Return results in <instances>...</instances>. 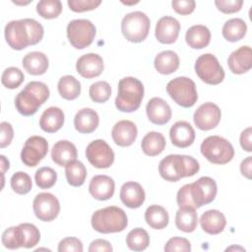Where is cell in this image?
Wrapping results in <instances>:
<instances>
[{
    "label": "cell",
    "instance_id": "cell-34",
    "mask_svg": "<svg viewBox=\"0 0 252 252\" xmlns=\"http://www.w3.org/2000/svg\"><path fill=\"white\" fill-rule=\"evenodd\" d=\"M247 31V25L240 18H232L226 21L222 27V36L230 42H235L242 39Z\"/></svg>",
    "mask_w": 252,
    "mask_h": 252
},
{
    "label": "cell",
    "instance_id": "cell-51",
    "mask_svg": "<svg viewBox=\"0 0 252 252\" xmlns=\"http://www.w3.org/2000/svg\"><path fill=\"white\" fill-rule=\"evenodd\" d=\"M251 136H252V128L251 127H248L246 128L245 130H243L240 134V138H239V141H240V146L241 148L250 153L252 151V142H251Z\"/></svg>",
    "mask_w": 252,
    "mask_h": 252
},
{
    "label": "cell",
    "instance_id": "cell-9",
    "mask_svg": "<svg viewBox=\"0 0 252 252\" xmlns=\"http://www.w3.org/2000/svg\"><path fill=\"white\" fill-rule=\"evenodd\" d=\"M166 93L174 102L185 108L192 107L198 99L196 85L187 77H177L169 81Z\"/></svg>",
    "mask_w": 252,
    "mask_h": 252
},
{
    "label": "cell",
    "instance_id": "cell-7",
    "mask_svg": "<svg viewBox=\"0 0 252 252\" xmlns=\"http://www.w3.org/2000/svg\"><path fill=\"white\" fill-rule=\"evenodd\" d=\"M202 155L212 163L225 164L234 157V149L228 140L220 136H209L201 144Z\"/></svg>",
    "mask_w": 252,
    "mask_h": 252
},
{
    "label": "cell",
    "instance_id": "cell-29",
    "mask_svg": "<svg viewBox=\"0 0 252 252\" xmlns=\"http://www.w3.org/2000/svg\"><path fill=\"white\" fill-rule=\"evenodd\" d=\"M22 64L25 70L34 76L42 75L47 71L48 68V58L47 56L39 51H32L25 55Z\"/></svg>",
    "mask_w": 252,
    "mask_h": 252
},
{
    "label": "cell",
    "instance_id": "cell-44",
    "mask_svg": "<svg viewBox=\"0 0 252 252\" xmlns=\"http://www.w3.org/2000/svg\"><path fill=\"white\" fill-rule=\"evenodd\" d=\"M164 251L166 252H172V251H178V252H189L191 251V244L188 239L184 237H172L170 238L165 246Z\"/></svg>",
    "mask_w": 252,
    "mask_h": 252
},
{
    "label": "cell",
    "instance_id": "cell-11",
    "mask_svg": "<svg viewBox=\"0 0 252 252\" xmlns=\"http://www.w3.org/2000/svg\"><path fill=\"white\" fill-rule=\"evenodd\" d=\"M94 36L95 27L89 20H73L67 26V37L70 43L77 49H83L91 45Z\"/></svg>",
    "mask_w": 252,
    "mask_h": 252
},
{
    "label": "cell",
    "instance_id": "cell-14",
    "mask_svg": "<svg viewBox=\"0 0 252 252\" xmlns=\"http://www.w3.org/2000/svg\"><path fill=\"white\" fill-rule=\"evenodd\" d=\"M32 209L39 220L51 221L59 215L60 203L53 194L43 192L37 194L33 199Z\"/></svg>",
    "mask_w": 252,
    "mask_h": 252
},
{
    "label": "cell",
    "instance_id": "cell-30",
    "mask_svg": "<svg viewBox=\"0 0 252 252\" xmlns=\"http://www.w3.org/2000/svg\"><path fill=\"white\" fill-rule=\"evenodd\" d=\"M185 40L191 48L202 49L209 45L211 40V32L203 25L192 26L186 32Z\"/></svg>",
    "mask_w": 252,
    "mask_h": 252
},
{
    "label": "cell",
    "instance_id": "cell-24",
    "mask_svg": "<svg viewBox=\"0 0 252 252\" xmlns=\"http://www.w3.org/2000/svg\"><path fill=\"white\" fill-rule=\"evenodd\" d=\"M99 123V117L95 110L92 108L80 109L74 118L75 129L82 134H90L94 132Z\"/></svg>",
    "mask_w": 252,
    "mask_h": 252
},
{
    "label": "cell",
    "instance_id": "cell-40",
    "mask_svg": "<svg viewBox=\"0 0 252 252\" xmlns=\"http://www.w3.org/2000/svg\"><path fill=\"white\" fill-rule=\"evenodd\" d=\"M10 183L13 191L20 195L28 194L32 187L31 176L24 171L15 172L11 177Z\"/></svg>",
    "mask_w": 252,
    "mask_h": 252
},
{
    "label": "cell",
    "instance_id": "cell-2",
    "mask_svg": "<svg viewBox=\"0 0 252 252\" xmlns=\"http://www.w3.org/2000/svg\"><path fill=\"white\" fill-rule=\"evenodd\" d=\"M218 192L216 181L209 176H202L197 181L182 186L176 195L178 207L201 208L210 204Z\"/></svg>",
    "mask_w": 252,
    "mask_h": 252
},
{
    "label": "cell",
    "instance_id": "cell-27",
    "mask_svg": "<svg viewBox=\"0 0 252 252\" xmlns=\"http://www.w3.org/2000/svg\"><path fill=\"white\" fill-rule=\"evenodd\" d=\"M64 118V113L61 108L50 106L42 112L39 118V126L44 132L55 133L63 126Z\"/></svg>",
    "mask_w": 252,
    "mask_h": 252
},
{
    "label": "cell",
    "instance_id": "cell-15",
    "mask_svg": "<svg viewBox=\"0 0 252 252\" xmlns=\"http://www.w3.org/2000/svg\"><path fill=\"white\" fill-rule=\"evenodd\" d=\"M221 112L220 107L213 102L201 104L193 115V120L197 128L203 131L214 129L220 121Z\"/></svg>",
    "mask_w": 252,
    "mask_h": 252
},
{
    "label": "cell",
    "instance_id": "cell-23",
    "mask_svg": "<svg viewBox=\"0 0 252 252\" xmlns=\"http://www.w3.org/2000/svg\"><path fill=\"white\" fill-rule=\"evenodd\" d=\"M114 190L115 183L113 179L110 176L104 174L94 176L89 185V191L91 195L99 201L110 199L114 194Z\"/></svg>",
    "mask_w": 252,
    "mask_h": 252
},
{
    "label": "cell",
    "instance_id": "cell-35",
    "mask_svg": "<svg viewBox=\"0 0 252 252\" xmlns=\"http://www.w3.org/2000/svg\"><path fill=\"white\" fill-rule=\"evenodd\" d=\"M146 222L155 229H162L167 226L169 216L167 211L158 205H152L145 212Z\"/></svg>",
    "mask_w": 252,
    "mask_h": 252
},
{
    "label": "cell",
    "instance_id": "cell-20",
    "mask_svg": "<svg viewBox=\"0 0 252 252\" xmlns=\"http://www.w3.org/2000/svg\"><path fill=\"white\" fill-rule=\"evenodd\" d=\"M138 135L136 125L130 120H120L113 126L111 136L113 142L120 147L131 146Z\"/></svg>",
    "mask_w": 252,
    "mask_h": 252
},
{
    "label": "cell",
    "instance_id": "cell-31",
    "mask_svg": "<svg viewBox=\"0 0 252 252\" xmlns=\"http://www.w3.org/2000/svg\"><path fill=\"white\" fill-rule=\"evenodd\" d=\"M156 70L162 75L174 73L179 67V57L172 50H164L159 52L154 61Z\"/></svg>",
    "mask_w": 252,
    "mask_h": 252
},
{
    "label": "cell",
    "instance_id": "cell-52",
    "mask_svg": "<svg viewBox=\"0 0 252 252\" xmlns=\"http://www.w3.org/2000/svg\"><path fill=\"white\" fill-rule=\"evenodd\" d=\"M90 252H95V251H104V252H111L112 251V246L110 242L104 239H95L94 240L90 247H89Z\"/></svg>",
    "mask_w": 252,
    "mask_h": 252
},
{
    "label": "cell",
    "instance_id": "cell-17",
    "mask_svg": "<svg viewBox=\"0 0 252 252\" xmlns=\"http://www.w3.org/2000/svg\"><path fill=\"white\" fill-rule=\"evenodd\" d=\"M76 69L83 78L92 79L102 73L103 60L96 53H87L77 60Z\"/></svg>",
    "mask_w": 252,
    "mask_h": 252
},
{
    "label": "cell",
    "instance_id": "cell-48",
    "mask_svg": "<svg viewBox=\"0 0 252 252\" xmlns=\"http://www.w3.org/2000/svg\"><path fill=\"white\" fill-rule=\"evenodd\" d=\"M171 6L177 14L189 15L195 10L196 3L194 0H177L172 1Z\"/></svg>",
    "mask_w": 252,
    "mask_h": 252
},
{
    "label": "cell",
    "instance_id": "cell-53",
    "mask_svg": "<svg viewBox=\"0 0 252 252\" xmlns=\"http://www.w3.org/2000/svg\"><path fill=\"white\" fill-rule=\"evenodd\" d=\"M251 170H252V157H247L241 161L240 171L243 176L248 179H251Z\"/></svg>",
    "mask_w": 252,
    "mask_h": 252
},
{
    "label": "cell",
    "instance_id": "cell-18",
    "mask_svg": "<svg viewBox=\"0 0 252 252\" xmlns=\"http://www.w3.org/2000/svg\"><path fill=\"white\" fill-rule=\"evenodd\" d=\"M149 120L157 125H164L171 119V108L168 103L160 97H153L146 106Z\"/></svg>",
    "mask_w": 252,
    "mask_h": 252
},
{
    "label": "cell",
    "instance_id": "cell-55",
    "mask_svg": "<svg viewBox=\"0 0 252 252\" xmlns=\"http://www.w3.org/2000/svg\"><path fill=\"white\" fill-rule=\"evenodd\" d=\"M15 4H18V5H26V4H29L30 3V1L29 2H17V1H13Z\"/></svg>",
    "mask_w": 252,
    "mask_h": 252
},
{
    "label": "cell",
    "instance_id": "cell-39",
    "mask_svg": "<svg viewBox=\"0 0 252 252\" xmlns=\"http://www.w3.org/2000/svg\"><path fill=\"white\" fill-rule=\"evenodd\" d=\"M36 12L44 19H54L61 14L62 4L59 0H41L36 5Z\"/></svg>",
    "mask_w": 252,
    "mask_h": 252
},
{
    "label": "cell",
    "instance_id": "cell-12",
    "mask_svg": "<svg viewBox=\"0 0 252 252\" xmlns=\"http://www.w3.org/2000/svg\"><path fill=\"white\" fill-rule=\"evenodd\" d=\"M89 162L96 168H108L114 161V153L110 146L101 139L91 142L86 149Z\"/></svg>",
    "mask_w": 252,
    "mask_h": 252
},
{
    "label": "cell",
    "instance_id": "cell-26",
    "mask_svg": "<svg viewBox=\"0 0 252 252\" xmlns=\"http://www.w3.org/2000/svg\"><path fill=\"white\" fill-rule=\"evenodd\" d=\"M200 223L205 232L209 234H219L224 229L226 220L224 215L219 210H209L202 214Z\"/></svg>",
    "mask_w": 252,
    "mask_h": 252
},
{
    "label": "cell",
    "instance_id": "cell-50",
    "mask_svg": "<svg viewBox=\"0 0 252 252\" xmlns=\"http://www.w3.org/2000/svg\"><path fill=\"white\" fill-rule=\"evenodd\" d=\"M1 128V139H0V148L3 149L7 146H9L13 140L14 137V130L10 123L8 122H1L0 124Z\"/></svg>",
    "mask_w": 252,
    "mask_h": 252
},
{
    "label": "cell",
    "instance_id": "cell-38",
    "mask_svg": "<svg viewBox=\"0 0 252 252\" xmlns=\"http://www.w3.org/2000/svg\"><path fill=\"white\" fill-rule=\"evenodd\" d=\"M126 244L133 251H143L150 244L149 233L141 227L130 230L126 236Z\"/></svg>",
    "mask_w": 252,
    "mask_h": 252
},
{
    "label": "cell",
    "instance_id": "cell-32",
    "mask_svg": "<svg viewBox=\"0 0 252 252\" xmlns=\"http://www.w3.org/2000/svg\"><path fill=\"white\" fill-rule=\"evenodd\" d=\"M176 227L184 232H192L198 224L196 209L191 207H179L175 216Z\"/></svg>",
    "mask_w": 252,
    "mask_h": 252
},
{
    "label": "cell",
    "instance_id": "cell-54",
    "mask_svg": "<svg viewBox=\"0 0 252 252\" xmlns=\"http://www.w3.org/2000/svg\"><path fill=\"white\" fill-rule=\"evenodd\" d=\"M0 158H1V172H2V175H4L5 171L9 168V160L5 158V156H0Z\"/></svg>",
    "mask_w": 252,
    "mask_h": 252
},
{
    "label": "cell",
    "instance_id": "cell-19",
    "mask_svg": "<svg viewBox=\"0 0 252 252\" xmlns=\"http://www.w3.org/2000/svg\"><path fill=\"white\" fill-rule=\"evenodd\" d=\"M229 70L233 74H244L252 67V50L248 45L240 46L230 53L227 59Z\"/></svg>",
    "mask_w": 252,
    "mask_h": 252
},
{
    "label": "cell",
    "instance_id": "cell-43",
    "mask_svg": "<svg viewBox=\"0 0 252 252\" xmlns=\"http://www.w3.org/2000/svg\"><path fill=\"white\" fill-rule=\"evenodd\" d=\"M24 73L17 67H9L4 70L1 77L2 85L7 89H17L24 82Z\"/></svg>",
    "mask_w": 252,
    "mask_h": 252
},
{
    "label": "cell",
    "instance_id": "cell-28",
    "mask_svg": "<svg viewBox=\"0 0 252 252\" xmlns=\"http://www.w3.org/2000/svg\"><path fill=\"white\" fill-rule=\"evenodd\" d=\"M16 236L19 247L32 248L39 242L40 232L34 224L24 222L16 226Z\"/></svg>",
    "mask_w": 252,
    "mask_h": 252
},
{
    "label": "cell",
    "instance_id": "cell-16",
    "mask_svg": "<svg viewBox=\"0 0 252 252\" xmlns=\"http://www.w3.org/2000/svg\"><path fill=\"white\" fill-rule=\"evenodd\" d=\"M180 31L179 22L170 16L160 18L157 25L155 35L158 41L164 44H171L176 41Z\"/></svg>",
    "mask_w": 252,
    "mask_h": 252
},
{
    "label": "cell",
    "instance_id": "cell-42",
    "mask_svg": "<svg viewBox=\"0 0 252 252\" xmlns=\"http://www.w3.org/2000/svg\"><path fill=\"white\" fill-rule=\"evenodd\" d=\"M34 180L40 189H48L56 183L57 173L53 168L43 166L36 170L34 174Z\"/></svg>",
    "mask_w": 252,
    "mask_h": 252
},
{
    "label": "cell",
    "instance_id": "cell-21",
    "mask_svg": "<svg viewBox=\"0 0 252 252\" xmlns=\"http://www.w3.org/2000/svg\"><path fill=\"white\" fill-rule=\"evenodd\" d=\"M169 137L173 146L177 148H187L191 146L195 140V131L189 122L177 121L171 126Z\"/></svg>",
    "mask_w": 252,
    "mask_h": 252
},
{
    "label": "cell",
    "instance_id": "cell-37",
    "mask_svg": "<svg viewBox=\"0 0 252 252\" xmlns=\"http://www.w3.org/2000/svg\"><path fill=\"white\" fill-rule=\"evenodd\" d=\"M65 175L68 183L71 186L79 187L85 183L87 169L83 162L75 159L65 165Z\"/></svg>",
    "mask_w": 252,
    "mask_h": 252
},
{
    "label": "cell",
    "instance_id": "cell-33",
    "mask_svg": "<svg viewBox=\"0 0 252 252\" xmlns=\"http://www.w3.org/2000/svg\"><path fill=\"white\" fill-rule=\"evenodd\" d=\"M166 146V141L163 135L159 132H149L142 140L141 148L145 155L155 157L162 153Z\"/></svg>",
    "mask_w": 252,
    "mask_h": 252
},
{
    "label": "cell",
    "instance_id": "cell-22",
    "mask_svg": "<svg viewBox=\"0 0 252 252\" xmlns=\"http://www.w3.org/2000/svg\"><path fill=\"white\" fill-rule=\"evenodd\" d=\"M145 198L146 194L140 183L128 181L121 186L120 199L126 207L137 209L144 204Z\"/></svg>",
    "mask_w": 252,
    "mask_h": 252
},
{
    "label": "cell",
    "instance_id": "cell-47",
    "mask_svg": "<svg viewBox=\"0 0 252 252\" xmlns=\"http://www.w3.org/2000/svg\"><path fill=\"white\" fill-rule=\"evenodd\" d=\"M59 252H82L83 251V243L80 239L76 237H65L58 244Z\"/></svg>",
    "mask_w": 252,
    "mask_h": 252
},
{
    "label": "cell",
    "instance_id": "cell-41",
    "mask_svg": "<svg viewBox=\"0 0 252 252\" xmlns=\"http://www.w3.org/2000/svg\"><path fill=\"white\" fill-rule=\"evenodd\" d=\"M90 97L94 102H105L111 95L110 85L105 81H98L91 85L89 90Z\"/></svg>",
    "mask_w": 252,
    "mask_h": 252
},
{
    "label": "cell",
    "instance_id": "cell-46",
    "mask_svg": "<svg viewBox=\"0 0 252 252\" xmlns=\"http://www.w3.org/2000/svg\"><path fill=\"white\" fill-rule=\"evenodd\" d=\"M215 5L217 6L218 10L224 13V14H232L238 12L242 5V0H216Z\"/></svg>",
    "mask_w": 252,
    "mask_h": 252
},
{
    "label": "cell",
    "instance_id": "cell-10",
    "mask_svg": "<svg viewBox=\"0 0 252 252\" xmlns=\"http://www.w3.org/2000/svg\"><path fill=\"white\" fill-rule=\"evenodd\" d=\"M195 72L203 82L209 85H219L224 79L223 68L218 58L211 53L202 54L197 58Z\"/></svg>",
    "mask_w": 252,
    "mask_h": 252
},
{
    "label": "cell",
    "instance_id": "cell-45",
    "mask_svg": "<svg viewBox=\"0 0 252 252\" xmlns=\"http://www.w3.org/2000/svg\"><path fill=\"white\" fill-rule=\"evenodd\" d=\"M69 8L74 12H86L95 9L100 5V0H68Z\"/></svg>",
    "mask_w": 252,
    "mask_h": 252
},
{
    "label": "cell",
    "instance_id": "cell-49",
    "mask_svg": "<svg viewBox=\"0 0 252 252\" xmlns=\"http://www.w3.org/2000/svg\"><path fill=\"white\" fill-rule=\"evenodd\" d=\"M2 244L8 249H18L20 248L17 242L16 236V226H11L4 230L2 233Z\"/></svg>",
    "mask_w": 252,
    "mask_h": 252
},
{
    "label": "cell",
    "instance_id": "cell-1",
    "mask_svg": "<svg viewBox=\"0 0 252 252\" xmlns=\"http://www.w3.org/2000/svg\"><path fill=\"white\" fill-rule=\"evenodd\" d=\"M5 38L9 46L22 50L29 45L38 43L43 37V27L33 19H22L9 22L5 27Z\"/></svg>",
    "mask_w": 252,
    "mask_h": 252
},
{
    "label": "cell",
    "instance_id": "cell-8",
    "mask_svg": "<svg viewBox=\"0 0 252 252\" xmlns=\"http://www.w3.org/2000/svg\"><path fill=\"white\" fill-rule=\"evenodd\" d=\"M151 21L141 12L135 11L124 16L121 22V32L124 37L131 42H142L149 34Z\"/></svg>",
    "mask_w": 252,
    "mask_h": 252
},
{
    "label": "cell",
    "instance_id": "cell-6",
    "mask_svg": "<svg viewBox=\"0 0 252 252\" xmlns=\"http://www.w3.org/2000/svg\"><path fill=\"white\" fill-rule=\"evenodd\" d=\"M144 97V86L140 80L134 77H125L118 83V94L115 98V106L121 112H133L137 110Z\"/></svg>",
    "mask_w": 252,
    "mask_h": 252
},
{
    "label": "cell",
    "instance_id": "cell-3",
    "mask_svg": "<svg viewBox=\"0 0 252 252\" xmlns=\"http://www.w3.org/2000/svg\"><path fill=\"white\" fill-rule=\"evenodd\" d=\"M199 169V162L193 157L185 155H168L158 164L160 176L170 182H176L183 177L193 176Z\"/></svg>",
    "mask_w": 252,
    "mask_h": 252
},
{
    "label": "cell",
    "instance_id": "cell-36",
    "mask_svg": "<svg viewBox=\"0 0 252 252\" xmlns=\"http://www.w3.org/2000/svg\"><path fill=\"white\" fill-rule=\"evenodd\" d=\"M57 89L59 94L67 100H73L77 98L81 94L80 82L71 75L61 77L58 81Z\"/></svg>",
    "mask_w": 252,
    "mask_h": 252
},
{
    "label": "cell",
    "instance_id": "cell-4",
    "mask_svg": "<svg viewBox=\"0 0 252 252\" xmlns=\"http://www.w3.org/2000/svg\"><path fill=\"white\" fill-rule=\"evenodd\" d=\"M49 94V89L44 83L32 81L15 97L16 109L24 116L33 115L48 99Z\"/></svg>",
    "mask_w": 252,
    "mask_h": 252
},
{
    "label": "cell",
    "instance_id": "cell-5",
    "mask_svg": "<svg viewBox=\"0 0 252 252\" xmlns=\"http://www.w3.org/2000/svg\"><path fill=\"white\" fill-rule=\"evenodd\" d=\"M93 228L100 233H113L124 230L128 225L126 213L119 207L109 206L95 211L92 216Z\"/></svg>",
    "mask_w": 252,
    "mask_h": 252
},
{
    "label": "cell",
    "instance_id": "cell-25",
    "mask_svg": "<svg viewBox=\"0 0 252 252\" xmlns=\"http://www.w3.org/2000/svg\"><path fill=\"white\" fill-rule=\"evenodd\" d=\"M77 149L75 145L67 140L55 143L51 150V158L59 166H65L77 158Z\"/></svg>",
    "mask_w": 252,
    "mask_h": 252
},
{
    "label": "cell",
    "instance_id": "cell-13",
    "mask_svg": "<svg viewBox=\"0 0 252 252\" xmlns=\"http://www.w3.org/2000/svg\"><path fill=\"white\" fill-rule=\"evenodd\" d=\"M47 151L48 143L43 137L32 136L25 142L21 152V159L25 165L34 167L46 156Z\"/></svg>",
    "mask_w": 252,
    "mask_h": 252
}]
</instances>
